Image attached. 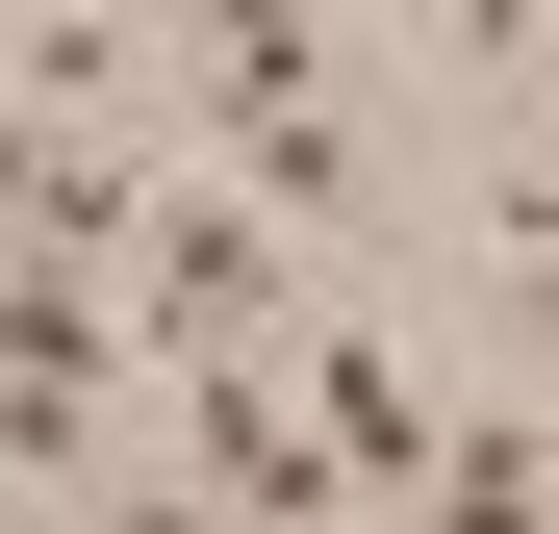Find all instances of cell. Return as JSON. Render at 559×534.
Returning a JSON list of instances; mask_svg holds the SVG:
<instances>
[{"label": "cell", "mask_w": 559, "mask_h": 534, "mask_svg": "<svg viewBox=\"0 0 559 534\" xmlns=\"http://www.w3.org/2000/svg\"><path fill=\"white\" fill-rule=\"evenodd\" d=\"M280 382H331L306 432H331V484H356V509H432V459H457V382H432V356H407L382 306H331L306 356H280Z\"/></svg>", "instance_id": "6da1fadb"}]
</instances>
